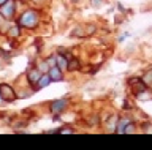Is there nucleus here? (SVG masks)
I'll list each match as a JSON object with an SVG mask.
<instances>
[{"label": "nucleus", "mask_w": 152, "mask_h": 150, "mask_svg": "<svg viewBox=\"0 0 152 150\" xmlns=\"http://www.w3.org/2000/svg\"><path fill=\"white\" fill-rule=\"evenodd\" d=\"M38 70H40L41 73H46V71H49V63H48L46 60H45V62H41L40 65H38Z\"/></svg>", "instance_id": "nucleus-12"}, {"label": "nucleus", "mask_w": 152, "mask_h": 150, "mask_svg": "<svg viewBox=\"0 0 152 150\" xmlns=\"http://www.w3.org/2000/svg\"><path fill=\"white\" fill-rule=\"evenodd\" d=\"M132 133H135V125L130 122V123L125 126V134H132Z\"/></svg>", "instance_id": "nucleus-14"}, {"label": "nucleus", "mask_w": 152, "mask_h": 150, "mask_svg": "<svg viewBox=\"0 0 152 150\" xmlns=\"http://www.w3.org/2000/svg\"><path fill=\"white\" fill-rule=\"evenodd\" d=\"M46 62L49 63V67H54V65H56V55H54V57H51V59H46Z\"/></svg>", "instance_id": "nucleus-18"}, {"label": "nucleus", "mask_w": 152, "mask_h": 150, "mask_svg": "<svg viewBox=\"0 0 152 150\" xmlns=\"http://www.w3.org/2000/svg\"><path fill=\"white\" fill-rule=\"evenodd\" d=\"M128 84H130V87H132V90L135 95H138V93H141L142 90H146V84L141 81V79H130L128 81Z\"/></svg>", "instance_id": "nucleus-4"}, {"label": "nucleus", "mask_w": 152, "mask_h": 150, "mask_svg": "<svg viewBox=\"0 0 152 150\" xmlns=\"http://www.w3.org/2000/svg\"><path fill=\"white\" fill-rule=\"evenodd\" d=\"M103 3H104V0H90V5L92 7H100Z\"/></svg>", "instance_id": "nucleus-16"}, {"label": "nucleus", "mask_w": 152, "mask_h": 150, "mask_svg": "<svg viewBox=\"0 0 152 150\" xmlns=\"http://www.w3.org/2000/svg\"><path fill=\"white\" fill-rule=\"evenodd\" d=\"M0 13L5 17H11L14 14V2L13 0H7L3 5H0Z\"/></svg>", "instance_id": "nucleus-3"}, {"label": "nucleus", "mask_w": 152, "mask_h": 150, "mask_svg": "<svg viewBox=\"0 0 152 150\" xmlns=\"http://www.w3.org/2000/svg\"><path fill=\"white\" fill-rule=\"evenodd\" d=\"M95 33V25H87L86 27V35H92Z\"/></svg>", "instance_id": "nucleus-15"}, {"label": "nucleus", "mask_w": 152, "mask_h": 150, "mask_svg": "<svg viewBox=\"0 0 152 150\" xmlns=\"http://www.w3.org/2000/svg\"><path fill=\"white\" fill-rule=\"evenodd\" d=\"M41 78V71L38 68H32V70H28V73H27V81L33 86V88H35L37 86V82H38V79Z\"/></svg>", "instance_id": "nucleus-6"}, {"label": "nucleus", "mask_w": 152, "mask_h": 150, "mask_svg": "<svg viewBox=\"0 0 152 150\" xmlns=\"http://www.w3.org/2000/svg\"><path fill=\"white\" fill-rule=\"evenodd\" d=\"M0 95H2L3 101H13L14 98H16V93H14V90L8 86V84H2V86H0Z\"/></svg>", "instance_id": "nucleus-2"}, {"label": "nucleus", "mask_w": 152, "mask_h": 150, "mask_svg": "<svg viewBox=\"0 0 152 150\" xmlns=\"http://www.w3.org/2000/svg\"><path fill=\"white\" fill-rule=\"evenodd\" d=\"M38 24V13L33 10H27L22 13V16L19 17V25L27 27V29H33Z\"/></svg>", "instance_id": "nucleus-1"}, {"label": "nucleus", "mask_w": 152, "mask_h": 150, "mask_svg": "<svg viewBox=\"0 0 152 150\" xmlns=\"http://www.w3.org/2000/svg\"><path fill=\"white\" fill-rule=\"evenodd\" d=\"M60 133L62 134H70V133H73V130L71 128H64V130H60Z\"/></svg>", "instance_id": "nucleus-19"}, {"label": "nucleus", "mask_w": 152, "mask_h": 150, "mask_svg": "<svg viewBox=\"0 0 152 150\" xmlns=\"http://www.w3.org/2000/svg\"><path fill=\"white\" fill-rule=\"evenodd\" d=\"M56 65H57L60 70L68 68V59H66L65 55H56Z\"/></svg>", "instance_id": "nucleus-9"}, {"label": "nucleus", "mask_w": 152, "mask_h": 150, "mask_svg": "<svg viewBox=\"0 0 152 150\" xmlns=\"http://www.w3.org/2000/svg\"><path fill=\"white\" fill-rule=\"evenodd\" d=\"M128 123H130V119H128V117H125V119H121V120H119L117 128H116V133L124 134V133H125V126H127Z\"/></svg>", "instance_id": "nucleus-10"}, {"label": "nucleus", "mask_w": 152, "mask_h": 150, "mask_svg": "<svg viewBox=\"0 0 152 150\" xmlns=\"http://www.w3.org/2000/svg\"><path fill=\"white\" fill-rule=\"evenodd\" d=\"M5 2H7V0H0V5H3Z\"/></svg>", "instance_id": "nucleus-20"}, {"label": "nucleus", "mask_w": 152, "mask_h": 150, "mask_svg": "<svg viewBox=\"0 0 152 150\" xmlns=\"http://www.w3.org/2000/svg\"><path fill=\"white\" fill-rule=\"evenodd\" d=\"M49 82H52V79L49 76V73H45V74H41V78L38 79V82H37V86L35 88L38 90V88H43V87H46V86H49Z\"/></svg>", "instance_id": "nucleus-8"}, {"label": "nucleus", "mask_w": 152, "mask_h": 150, "mask_svg": "<svg viewBox=\"0 0 152 150\" xmlns=\"http://www.w3.org/2000/svg\"><path fill=\"white\" fill-rule=\"evenodd\" d=\"M79 68V62L76 59H70L68 60V68L66 70H70V71H73V70H78Z\"/></svg>", "instance_id": "nucleus-11"}, {"label": "nucleus", "mask_w": 152, "mask_h": 150, "mask_svg": "<svg viewBox=\"0 0 152 150\" xmlns=\"http://www.w3.org/2000/svg\"><path fill=\"white\" fill-rule=\"evenodd\" d=\"M49 76H51V79L52 81H62L64 79V74H62V70L57 67V65H54V67H51L49 68Z\"/></svg>", "instance_id": "nucleus-7"}, {"label": "nucleus", "mask_w": 152, "mask_h": 150, "mask_svg": "<svg viewBox=\"0 0 152 150\" xmlns=\"http://www.w3.org/2000/svg\"><path fill=\"white\" fill-rule=\"evenodd\" d=\"M10 35H11V36H18V35H19V29H18V27L10 29Z\"/></svg>", "instance_id": "nucleus-17"}, {"label": "nucleus", "mask_w": 152, "mask_h": 150, "mask_svg": "<svg viewBox=\"0 0 152 150\" xmlns=\"http://www.w3.org/2000/svg\"><path fill=\"white\" fill-rule=\"evenodd\" d=\"M33 2H43V0H33Z\"/></svg>", "instance_id": "nucleus-21"}, {"label": "nucleus", "mask_w": 152, "mask_h": 150, "mask_svg": "<svg viewBox=\"0 0 152 150\" xmlns=\"http://www.w3.org/2000/svg\"><path fill=\"white\" fill-rule=\"evenodd\" d=\"M142 82L146 84V86H151L152 84V73H147L144 78H142Z\"/></svg>", "instance_id": "nucleus-13"}, {"label": "nucleus", "mask_w": 152, "mask_h": 150, "mask_svg": "<svg viewBox=\"0 0 152 150\" xmlns=\"http://www.w3.org/2000/svg\"><path fill=\"white\" fill-rule=\"evenodd\" d=\"M65 107H66V100H56L51 103V112L54 115H59Z\"/></svg>", "instance_id": "nucleus-5"}]
</instances>
